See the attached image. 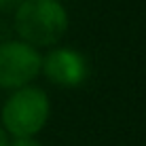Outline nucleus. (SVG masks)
<instances>
[{"label":"nucleus","instance_id":"f03ea898","mask_svg":"<svg viewBox=\"0 0 146 146\" xmlns=\"http://www.w3.org/2000/svg\"><path fill=\"white\" fill-rule=\"evenodd\" d=\"M51 114V102L44 89L26 85L13 89V93L4 100L0 125L13 138H28L42 131Z\"/></svg>","mask_w":146,"mask_h":146},{"label":"nucleus","instance_id":"39448f33","mask_svg":"<svg viewBox=\"0 0 146 146\" xmlns=\"http://www.w3.org/2000/svg\"><path fill=\"white\" fill-rule=\"evenodd\" d=\"M9 146H44V144L38 142L36 135H28V138H13V142H9Z\"/></svg>","mask_w":146,"mask_h":146},{"label":"nucleus","instance_id":"20e7f679","mask_svg":"<svg viewBox=\"0 0 146 146\" xmlns=\"http://www.w3.org/2000/svg\"><path fill=\"white\" fill-rule=\"evenodd\" d=\"M40 72L57 87H78L89 76V64L76 49L57 47L42 57Z\"/></svg>","mask_w":146,"mask_h":146},{"label":"nucleus","instance_id":"0eeeda50","mask_svg":"<svg viewBox=\"0 0 146 146\" xmlns=\"http://www.w3.org/2000/svg\"><path fill=\"white\" fill-rule=\"evenodd\" d=\"M9 142H11V140H9V133L4 131L2 125H0V146H9Z\"/></svg>","mask_w":146,"mask_h":146},{"label":"nucleus","instance_id":"423d86ee","mask_svg":"<svg viewBox=\"0 0 146 146\" xmlns=\"http://www.w3.org/2000/svg\"><path fill=\"white\" fill-rule=\"evenodd\" d=\"M21 0H0V11H15Z\"/></svg>","mask_w":146,"mask_h":146},{"label":"nucleus","instance_id":"f257e3e1","mask_svg":"<svg viewBox=\"0 0 146 146\" xmlns=\"http://www.w3.org/2000/svg\"><path fill=\"white\" fill-rule=\"evenodd\" d=\"M13 13V28L19 40L36 49L57 44L70 23L59 0H21Z\"/></svg>","mask_w":146,"mask_h":146},{"label":"nucleus","instance_id":"7ed1b4c3","mask_svg":"<svg viewBox=\"0 0 146 146\" xmlns=\"http://www.w3.org/2000/svg\"><path fill=\"white\" fill-rule=\"evenodd\" d=\"M42 68V55L36 47L23 40H7L0 44V89H13L32 85Z\"/></svg>","mask_w":146,"mask_h":146}]
</instances>
